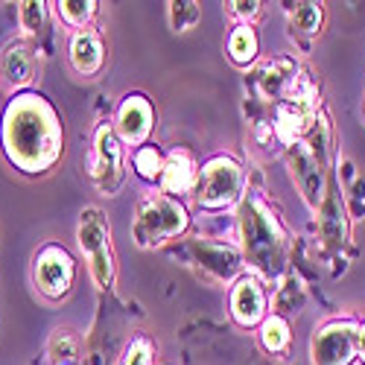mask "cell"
<instances>
[{"label":"cell","instance_id":"44dd1931","mask_svg":"<svg viewBox=\"0 0 365 365\" xmlns=\"http://www.w3.org/2000/svg\"><path fill=\"white\" fill-rule=\"evenodd\" d=\"M79 351H82V339L76 336L71 327L53 330V336H50V342H47V356H50L56 365H76Z\"/></svg>","mask_w":365,"mask_h":365},{"label":"cell","instance_id":"cb8c5ba5","mask_svg":"<svg viewBox=\"0 0 365 365\" xmlns=\"http://www.w3.org/2000/svg\"><path fill=\"white\" fill-rule=\"evenodd\" d=\"M18 21L29 38H38L47 26V4H41V0H24V4H18Z\"/></svg>","mask_w":365,"mask_h":365},{"label":"cell","instance_id":"d4e9b609","mask_svg":"<svg viewBox=\"0 0 365 365\" xmlns=\"http://www.w3.org/2000/svg\"><path fill=\"white\" fill-rule=\"evenodd\" d=\"M132 164H135V170H138L140 178H146V181H158V178H161V170H164V155H161V149H158V146L146 143V146L135 149Z\"/></svg>","mask_w":365,"mask_h":365},{"label":"cell","instance_id":"7c38bea8","mask_svg":"<svg viewBox=\"0 0 365 365\" xmlns=\"http://www.w3.org/2000/svg\"><path fill=\"white\" fill-rule=\"evenodd\" d=\"M155 126V108L143 94H129L117 106L114 117V132L123 146H146V138Z\"/></svg>","mask_w":365,"mask_h":365},{"label":"cell","instance_id":"30bf717a","mask_svg":"<svg viewBox=\"0 0 365 365\" xmlns=\"http://www.w3.org/2000/svg\"><path fill=\"white\" fill-rule=\"evenodd\" d=\"M359 345V322L354 319H330L316 327L310 356L316 365H354Z\"/></svg>","mask_w":365,"mask_h":365},{"label":"cell","instance_id":"7a4b0ae2","mask_svg":"<svg viewBox=\"0 0 365 365\" xmlns=\"http://www.w3.org/2000/svg\"><path fill=\"white\" fill-rule=\"evenodd\" d=\"M240 240L242 260L249 263L252 275L275 284L284 278L289 263V234L263 193L249 190L240 199Z\"/></svg>","mask_w":365,"mask_h":365},{"label":"cell","instance_id":"ffe728a7","mask_svg":"<svg viewBox=\"0 0 365 365\" xmlns=\"http://www.w3.org/2000/svg\"><path fill=\"white\" fill-rule=\"evenodd\" d=\"M257 336H260L263 351H269V354H287V348L292 342V330H289V322L284 316L272 313L257 327Z\"/></svg>","mask_w":365,"mask_h":365},{"label":"cell","instance_id":"f1b7e54d","mask_svg":"<svg viewBox=\"0 0 365 365\" xmlns=\"http://www.w3.org/2000/svg\"><path fill=\"white\" fill-rule=\"evenodd\" d=\"M362 114H365V111H362Z\"/></svg>","mask_w":365,"mask_h":365},{"label":"cell","instance_id":"5b68a950","mask_svg":"<svg viewBox=\"0 0 365 365\" xmlns=\"http://www.w3.org/2000/svg\"><path fill=\"white\" fill-rule=\"evenodd\" d=\"M246 193V173L234 155H214L199 170L193 199L202 210H225Z\"/></svg>","mask_w":365,"mask_h":365},{"label":"cell","instance_id":"d6986e66","mask_svg":"<svg viewBox=\"0 0 365 365\" xmlns=\"http://www.w3.org/2000/svg\"><path fill=\"white\" fill-rule=\"evenodd\" d=\"M324 24V9L322 4H313V0H301V4L289 6V33L292 36H319Z\"/></svg>","mask_w":365,"mask_h":365},{"label":"cell","instance_id":"9a60e30c","mask_svg":"<svg viewBox=\"0 0 365 365\" xmlns=\"http://www.w3.org/2000/svg\"><path fill=\"white\" fill-rule=\"evenodd\" d=\"M36 71H38V58H36L33 44L24 38L6 44L4 56H0V79H4L6 88H12V91L26 88L36 79Z\"/></svg>","mask_w":365,"mask_h":365},{"label":"cell","instance_id":"9c48e42d","mask_svg":"<svg viewBox=\"0 0 365 365\" xmlns=\"http://www.w3.org/2000/svg\"><path fill=\"white\" fill-rule=\"evenodd\" d=\"M126 178V152L120 143L114 126L100 123L94 132V149H91V181L103 196H114L123 187Z\"/></svg>","mask_w":365,"mask_h":365},{"label":"cell","instance_id":"e0dca14e","mask_svg":"<svg viewBox=\"0 0 365 365\" xmlns=\"http://www.w3.org/2000/svg\"><path fill=\"white\" fill-rule=\"evenodd\" d=\"M193 260L210 272L217 281H231L237 272L242 269V255L231 246H222V242H210V240H193L190 242Z\"/></svg>","mask_w":365,"mask_h":365},{"label":"cell","instance_id":"ba28073f","mask_svg":"<svg viewBox=\"0 0 365 365\" xmlns=\"http://www.w3.org/2000/svg\"><path fill=\"white\" fill-rule=\"evenodd\" d=\"M33 284L47 301H65L76 284L73 255L65 246H58V242L41 246L33 260Z\"/></svg>","mask_w":365,"mask_h":365},{"label":"cell","instance_id":"2e32d148","mask_svg":"<svg viewBox=\"0 0 365 365\" xmlns=\"http://www.w3.org/2000/svg\"><path fill=\"white\" fill-rule=\"evenodd\" d=\"M68 58H71V68L79 73V76H97L106 65V44H103V36L97 29H76L71 36V44H68Z\"/></svg>","mask_w":365,"mask_h":365},{"label":"cell","instance_id":"4316f807","mask_svg":"<svg viewBox=\"0 0 365 365\" xmlns=\"http://www.w3.org/2000/svg\"><path fill=\"white\" fill-rule=\"evenodd\" d=\"M260 9H263L260 0H234V4H228V15L237 18L240 24H252L260 15Z\"/></svg>","mask_w":365,"mask_h":365},{"label":"cell","instance_id":"484cf974","mask_svg":"<svg viewBox=\"0 0 365 365\" xmlns=\"http://www.w3.org/2000/svg\"><path fill=\"white\" fill-rule=\"evenodd\" d=\"M152 356H155V345H152V339L149 336H135L123 348L117 365H152Z\"/></svg>","mask_w":365,"mask_h":365},{"label":"cell","instance_id":"8fae6325","mask_svg":"<svg viewBox=\"0 0 365 365\" xmlns=\"http://www.w3.org/2000/svg\"><path fill=\"white\" fill-rule=\"evenodd\" d=\"M301 68L295 58L289 56H275L269 58V62H263L257 71H255V79H252V88L257 91V97L263 103H275L281 106L284 100H289L295 91L307 82L304 76H298Z\"/></svg>","mask_w":365,"mask_h":365},{"label":"cell","instance_id":"6da1fadb","mask_svg":"<svg viewBox=\"0 0 365 365\" xmlns=\"http://www.w3.org/2000/svg\"><path fill=\"white\" fill-rule=\"evenodd\" d=\"M0 143L6 161L24 175H44L65 149V132L56 108L36 91H21L9 100L0 120Z\"/></svg>","mask_w":365,"mask_h":365},{"label":"cell","instance_id":"52a82bcc","mask_svg":"<svg viewBox=\"0 0 365 365\" xmlns=\"http://www.w3.org/2000/svg\"><path fill=\"white\" fill-rule=\"evenodd\" d=\"M322 114V100L310 82H304L289 100L275 106V120H272V138H275L284 149L292 146L307 135Z\"/></svg>","mask_w":365,"mask_h":365},{"label":"cell","instance_id":"3957f363","mask_svg":"<svg viewBox=\"0 0 365 365\" xmlns=\"http://www.w3.org/2000/svg\"><path fill=\"white\" fill-rule=\"evenodd\" d=\"M287 164L304 202L319 214L327 199V173H330V120L324 108L316 120V126L301 140L287 146Z\"/></svg>","mask_w":365,"mask_h":365},{"label":"cell","instance_id":"277c9868","mask_svg":"<svg viewBox=\"0 0 365 365\" xmlns=\"http://www.w3.org/2000/svg\"><path fill=\"white\" fill-rule=\"evenodd\" d=\"M190 228V214L181 199L167 193H149L140 205L132 222V240L140 249H155L164 242L181 237Z\"/></svg>","mask_w":365,"mask_h":365},{"label":"cell","instance_id":"83f0119b","mask_svg":"<svg viewBox=\"0 0 365 365\" xmlns=\"http://www.w3.org/2000/svg\"><path fill=\"white\" fill-rule=\"evenodd\" d=\"M356 359L365 365V322H359V345H356Z\"/></svg>","mask_w":365,"mask_h":365},{"label":"cell","instance_id":"ac0fdd59","mask_svg":"<svg viewBox=\"0 0 365 365\" xmlns=\"http://www.w3.org/2000/svg\"><path fill=\"white\" fill-rule=\"evenodd\" d=\"M257 53H260V41L252 24H237L228 36V58L237 68H249L257 62Z\"/></svg>","mask_w":365,"mask_h":365},{"label":"cell","instance_id":"7402d4cb","mask_svg":"<svg viewBox=\"0 0 365 365\" xmlns=\"http://www.w3.org/2000/svg\"><path fill=\"white\" fill-rule=\"evenodd\" d=\"M56 12H58V18H62L68 26L88 29V24L94 21V15L100 12V4H97V0H58Z\"/></svg>","mask_w":365,"mask_h":365},{"label":"cell","instance_id":"5bb4252c","mask_svg":"<svg viewBox=\"0 0 365 365\" xmlns=\"http://www.w3.org/2000/svg\"><path fill=\"white\" fill-rule=\"evenodd\" d=\"M196 181H199V167L193 161V155L187 149H173L170 155L164 158V170H161V193L173 196V199H181L196 190Z\"/></svg>","mask_w":365,"mask_h":365},{"label":"cell","instance_id":"8992f818","mask_svg":"<svg viewBox=\"0 0 365 365\" xmlns=\"http://www.w3.org/2000/svg\"><path fill=\"white\" fill-rule=\"evenodd\" d=\"M76 240H79V249L88 260L94 284L100 289H111L114 278H117V263H114V252H111V228H108L106 214L100 207L91 205L79 214Z\"/></svg>","mask_w":365,"mask_h":365},{"label":"cell","instance_id":"603a6c76","mask_svg":"<svg viewBox=\"0 0 365 365\" xmlns=\"http://www.w3.org/2000/svg\"><path fill=\"white\" fill-rule=\"evenodd\" d=\"M167 18H170V26L173 33H187L193 29L202 18V6L196 0H170L167 4Z\"/></svg>","mask_w":365,"mask_h":365},{"label":"cell","instance_id":"4fadbf2b","mask_svg":"<svg viewBox=\"0 0 365 365\" xmlns=\"http://www.w3.org/2000/svg\"><path fill=\"white\" fill-rule=\"evenodd\" d=\"M228 307H231V319L240 327H260L266 319V289L263 281L257 275H240L231 287V298H228Z\"/></svg>","mask_w":365,"mask_h":365}]
</instances>
